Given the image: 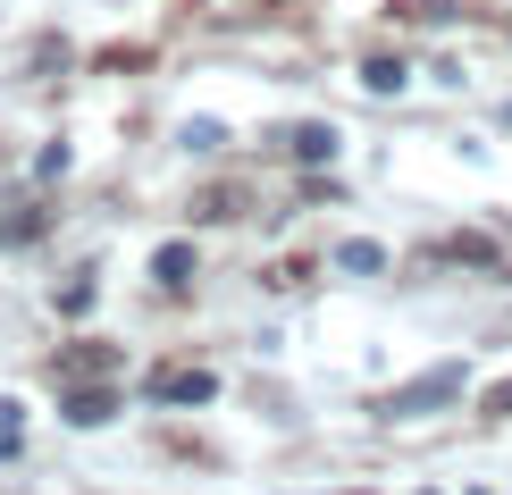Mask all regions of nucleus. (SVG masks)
Here are the masks:
<instances>
[{
    "label": "nucleus",
    "instance_id": "2",
    "mask_svg": "<svg viewBox=\"0 0 512 495\" xmlns=\"http://www.w3.org/2000/svg\"><path fill=\"white\" fill-rule=\"evenodd\" d=\"M294 152H303V160H328L336 135H328V126H303V135H294Z\"/></svg>",
    "mask_w": 512,
    "mask_h": 495
},
{
    "label": "nucleus",
    "instance_id": "1",
    "mask_svg": "<svg viewBox=\"0 0 512 495\" xmlns=\"http://www.w3.org/2000/svg\"><path fill=\"white\" fill-rule=\"evenodd\" d=\"M445 395H462V370H437V378L403 386V395H395V412H420V403H445Z\"/></svg>",
    "mask_w": 512,
    "mask_h": 495
}]
</instances>
